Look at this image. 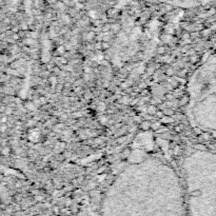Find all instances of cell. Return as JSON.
Returning <instances> with one entry per match:
<instances>
[{"mask_svg": "<svg viewBox=\"0 0 216 216\" xmlns=\"http://www.w3.org/2000/svg\"><path fill=\"white\" fill-rule=\"evenodd\" d=\"M187 114L193 127L216 132V57L194 71L188 85Z\"/></svg>", "mask_w": 216, "mask_h": 216, "instance_id": "cell-1", "label": "cell"}]
</instances>
